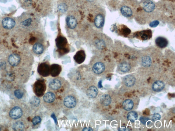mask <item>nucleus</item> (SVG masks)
Instances as JSON below:
<instances>
[{
	"mask_svg": "<svg viewBox=\"0 0 175 131\" xmlns=\"http://www.w3.org/2000/svg\"><path fill=\"white\" fill-rule=\"evenodd\" d=\"M94 76L88 66L82 65L69 74L68 77L72 84L77 89L88 98L94 99L99 93Z\"/></svg>",
	"mask_w": 175,
	"mask_h": 131,
	"instance_id": "obj_1",
	"label": "nucleus"
},
{
	"mask_svg": "<svg viewBox=\"0 0 175 131\" xmlns=\"http://www.w3.org/2000/svg\"><path fill=\"white\" fill-rule=\"evenodd\" d=\"M161 18V14L155 3L145 0L139 5L135 19L141 25H145Z\"/></svg>",
	"mask_w": 175,
	"mask_h": 131,
	"instance_id": "obj_2",
	"label": "nucleus"
},
{
	"mask_svg": "<svg viewBox=\"0 0 175 131\" xmlns=\"http://www.w3.org/2000/svg\"><path fill=\"white\" fill-rule=\"evenodd\" d=\"M42 97V104L46 109L55 112L62 108L61 97L54 92L47 90Z\"/></svg>",
	"mask_w": 175,
	"mask_h": 131,
	"instance_id": "obj_3",
	"label": "nucleus"
},
{
	"mask_svg": "<svg viewBox=\"0 0 175 131\" xmlns=\"http://www.w3.org/2000/svg\"><path fill=\"white\" fill-rule=\"evenodd\" d=\"M71 87L70 83L68 81L63 77L58 76L50 81L47 90L54 92L62 97Z\"/></svg>",
	"mask_w": 175,
	"mask_h": 131,
	"instance_id": "obj_4",
	"label": "nucleus"
},
{
	"mask_svg": "<svg viewBox=\"0 0 175 131\" xmlns=\"http://www.w3.org/2000/svg\"><path fill=\"white\" fill-rule=\"evenodd\" d=\"M62 108L72 111L76 108L79 102V97L75 89L71 87L61 97Z\"/></svg>",
	"mask_w": 175,
	"mask_h": 131,
	"instance_id": "obj_5",
	"label": "nucleus"
},
{
	"mask_svg": "<svg viewBox=\"0 0 175 131\" xmlns=\"http://www.w3.org/2000/svg\"><path fill=\"white\" fill-rule=\"evenodd\" d=\"M139 5L135 0H124L120 8L121 15L129 19L135 18Z\"/></svg>",
	"mask_w": 175,
	"mask_h": 131,
	"instance_id": "obj_6",
	"label": "nucleus"
},
{
	"mask_svg": "<svg viewBox=\"0 0 175 131\" xmlns=\"http://www.w3.org/2000/svg\"><path fill=\"white\" fill-rule=\"evenodd\" d=\"M88 66L95 76H99L103 74L106 68L105 63L96 56L91 58Z\"/></svg>",
	"mask_w": 175,
	"mask_h": 131,
	"instance_id": "obj_7",
	"label": "nucleus"
},
{
	"mask_svg": "<svg viewBox=\"0 0 175 131\" xmlns=\"http://www.w3.org/2000/svg\"><path fill=\"white\" fill-rule=\"evenodd\" d=\"M113 44L110 38L104 35L100 34L94 39V45L98 49L103 50L107 47H113Z\"/></svg>",
	"mask_w": 175,
	"mask_h": 131,
	"instance_id": "obj_8",
	"label": "nucleus"
},
{
	"mask_svg": "<svg viewBox=\"0 0 175 131\" xmlns=\"http://www.w3.org/2000/svg\"><path fill=\"white\" fill-rule=\"evenodd\" d=\"M47 88L45 80L43 78L38 79L33 86V90L36 96L41 98L46 93Z\"/></svg>",
	"mask_w": 175,
	"mask_h": 131,
	"instance_id": "obj_9",
	"label": "nucleus"
},
{
	"mask_svg": "<svg viewBox=\"0 0 175 131\" xmlns=\"http://www.w3.org/2000/svg\"><path fill=\"white\" fill-rule=\"evenodd\" d=\"M56 45L58 48V53L60 55L62 56L69 52L68 41L63 36H58L56 39Z\"/></svg>",
	"mask_w": 175,
	"mask_h": 131,
	"instance_id": "obj_10",
	"label": "nucleus"
},
{
	"mask_svg": "<svg viewBox=\"0 0 175 131\" xmlns=\"http://www.w3.org/2000/svg\"><path fill=\"white\" fill-rule=\"evenodd\" d=\"M50 67L51 65L48 61L41 63L38 66V73L43 77H48L50 76Z\"/></svg>",
	"mask_w": 175,
	"mask_h": 131,
	"instance_id": "obj_11",
	"label": "nucleus"
},
{
	"mask_svg": "<svg viewBox=\"0 0 175 131\" xmlns=\"http://www.w3.org/2000/svg\"><path fill=\"white\" fill-rule=\"evenodd\" d=\"M152 33L151 29L141 30L135 32L133 35V37L141 41H146L151 39Z\"/></svg>",
	"mask_w": 175,
	"mask_h": 131,
	"instance_id": "obj_12",
	"label": "nucleus"
},
{
	"mask_svg": "<svg viewBox=\"0 0 175 131\" xmlns=\"http://www.w3.org/2000/svg\"><path fill=\"white\" fill-rule=\"evenodd\" d=\"M105 15L103 12L96 14L94 19V26L96 28L100 29L103 27L105 23Z\"/></svg>",
	"mask_w": 175,
	"mask_h": 131,
	"instance_id": "obj_13",
	"label": "nucleus"
},
{
	"mask_svg": "<svg viewBox=\"0 0 175 131\" xmlns=\"http://www.w3.org/2000/svg\"><path fill=\"white\" fill-rule=\"evenodd\" d=\"M62 71V67L58 64H53L50 67V75L53 78L59 76Z\"/></svg>",
	"mask_w": 175,
	"mask_h": 131,
	"instance_id": "obj_14",
	"label": "nucleus"
},
{
	"mask_svg": "<svg viewBox=\"0 0 175 131\" xmlns=\"http://www.w3.org/2000/svg\"><path fill=\"white\" fill-rule=\"evenodd\" d=\"M23 115V111L21 109L18 107H13L9 112L10 118L13 119L20 118Z\"/></svg>",
	"mask_w": 175,
	"mask_h": 131,
	"instance_id": "obj_15",
	"label": "nucleus"
},
{
	"mask_svg": "<svg viewBox=\"0 0 175 131\" xmlns=\"http://www.w3.org/2000/svg\"><path fill=\"white\" fill-rule=\"evenodd\" d=\"M66 22L68 27L71 29H75L78 24L76 18L72 15H69L67 16Z\"/></svg>",
	"mask_w": 175,
	"mask_h": 131,
	"instance_id": "obj_16",
	"label": "nucleus"
},
{
	"mask_svg": "<svg viewBox=\"0 0 175 131\" xmlns=\"http://www.w3.org/2000/svg\"><path fill=\"white\" fill-rule=\"evenodd\" d=\"M86 55L85 52L83 50H80L77 51L74 57L75 62L79 64H80L84 62L86 59Z\"/></svg>",
	"mask_w": 175,
	"mask_h": 131,
	"instance_id": "obj_17",
	"label": "nucleus"
},
{
	"mask_svg": "<svg viewBox=\"0 0 175 131\" xmlns=\"http://www.w3.org/2000/svg\"><path fill=\"white\" fill-rule=\"evenodd\" d=\"M117 33L119 35L127 37L131 33V31L128 27L124 25L119 26L116 30Z\"/></svg>",
	"mask_w": 175,
	"mask_h": 131,
	"instance_id": "obj_18",
	"label": "nucleus"
},
{
	"mask_svg": "<svg viewBox=\"0 0 175 131\" xmlns=\"http://www.w3.org/2000/svg\"><path fill=\"white\" fill-rule=\"evenodd\" d=\"M2 26L5 29H12L15 25V22L13 19L7 18L3 19L2 22Z\"/></svg>",
	"mask_w": 175,
	"mask_h": 131,
	"instance_id": "obj_19",
	"label": "nucleus"
},
{
	"mask_svg": "<svg viewBox=\"0 0 175 131\" xmlns=\"http://www.w3.org/2000/svg\"><path fill=\"white\" fill-rule=\"evenodd\" d=\"M152 58L149 55H144L141 58V64L144 67L148 68L152 65Z\"/></svg>",
	"mask_w": 175,
	"mask_h": 131,
	"instance_id": "obj_20",
	"label": "nucleus"
},
{
	"mask_svg": "<svg viewBox=\"0 0 175 131\" xmlns=\"http://www.w3.org/2000/svg\"><path fill=\"white\" fill-rule=\"evenodd\" d=\"M20 57L16 54L11 55L8 58V62L10 65L13 67L18 66L20 63Z\"/></svg>",
	"mask_w": 175,
	"mask_h": 131,
	"instance_id": "obj_21",
	"label": "nucleus"
},
{
	"mask_svg": "<svg viewBox=\"0 0 175 131\" xmlns=\"http://www.w3.org/2000/svg\"><path fill=\"white\" fill-rule=\"evenodd\" d=\"M155 43L159 48H164L168 46V41L166 38L160 36L156 39Z\"/></svg>",
	"mask_w": 175,
	"mask_h": 131,
	"instance_id": "obj_22",
	"label": "nucleus"
},
{
	"mask_svg": "<svg viewBox=\"0 0 175 131\" xmlns=\"http://www.w3.org/2000/svg\"><path fill=\"white\" fill-rule=\"evenodd\" d=\"M33 50L36 55H42L45 51V47L42 43H37L33 46Z\"/></svg>",
	"mask_w": 175,
	"mask_h": 131,
	"instance_id": "obj_23",
	"label": "nucleus"
},
{
	"mask_svg": "<svg viewBox=\"0 0 175 131\" xmlns=\"http://www.w3.org/2000/svg\"><path fill=\"white\" fill-rule=\"evenodd\" d=\"M112 102V99L109 94H104L100 98V104L103 106H107L109 105Z\"/></svg>",
	"mask_w": 175,
	"mask_h": 131,
	"instance_id": "obj_24",
	"label": "nucleus"
},
{
	"mask_svg": "<svg viewBox=\"0 0 175 131\" xmlns=\"http://www.w3.org/2000/svg\"><path fill=\"white\" fill-rule=\"evenodd\" d=\"M124 81L126 86L130 87L135 84V79L132 75H128L124 77Z\"/></svg>",
	"mask_w": 175,
	"mask_h": 131,
	"instance_id": "obj_25",
	"label": "nucleus"
},
{
	"mask_svg": "<svg viewBox=\"0 0 175 131\" xmlns=\"http://www.w3.org/2000/svg\"><path fill=\"white\" fill-rule=\"evenodd\" d=\"M165 88V84L163 82L157 81L155 82L152 86V90L155 91L159 92L162 91Z\"/></svg>",
	"mask_w": 175,
	"mask_h": 131,
	"instance_id": "obj_26",
	"label": "nucleus"
},
{
	"mask_svg": "<svg viewBox=\"0 0 175 131\" xmlns=\"http://www.w3.org/2000/svg\"><path fill=\"white\" fill-rule=\"evenodd\" d=\"M118 68L119 70L124 72L129 71L131 69V66L127 62H123L119 64Z\"/></svg>",
	"mask_w": 175,
	"mask_h": 131,
	"instance_id": "obj_27",
	"label": "nucleus"
},
{
	"mask_svg": "<svg viewBox=\"0 0 175 131\" xmlns=\"http://www.w3.org/2000/svg\"><path fill=\"white\" fill-rule=\"evenodd\" d=\"M134 106V103L132 100L127 99L124 100L123 104V107L124 110L127 111L131 110Z\"/></svg>",
	"mask_w": 175,
	"mask_h": 131,
	"instance_id": "obj_28",
	"label": "nucleus"
},
{
	"mask_svg": "<svg viewBox=\"0 0 175 131\" xmlns=\"http://www.w3.org/2000/svg\"><path fill=\"white\" fill-rule=\"evenodd\" d=\"M127 118L128 120L132 122H134L138 119V114L135 111H131L128 114Z\"/></svg>",
	"mask_w": 175,
	"mask_h": 131,
	"instance_id": "obj_29",
	"label": "nucleus"
},
{
	"mask_svg": "<svg viewBox=\"0 0 175 131\" xmlns=\"http://www.w3.org/2000/svg\"><path fill=\"white\" fill-rule=\"evenodd\" d=\"M12 128L15 131H23L25 129V125L22 122L18 121L13 124Z\"/></svg>",
	"mask_w": 175,
	"mask_h": 131,
	"instance_id": "obj_30",
	"label": "nucleus"
},
{
	"mask_svg": "<svg viewBox=\"0 0 175 131\" xmlns=\"http://www.w3.org/2000/svg\"><path fill=\"white\" fill-rule=\"evenodd\" d=\"M42 118L40 116L37 115L34 116L32 119V122L33 126L39 127L42 122Z\"/></svg>",
	"mask_w": 175,
	"mask_h": 131,
	"instance_id": "obj_31",
	"label": "nucleus"
},
{
	"mask_svg": "<svg viewBox=\"0 0 175 131\" xmlns=\"http://www.w3.org/2000/svg\"><path fill=\"white\" fill-rule=\"evenodd\" d=\"M41 102V100H40L39 97L36 96L33 97L30 101V104L35 107H38L40 105Z\"/></svg>",
	"mask_w": 175,
	"mask_h": 131,
	"instance_id": "obj_32",
	"label": "nucleus"
},
{
	"mask_svg": "<svg viewBox=\"0 0 175 131\" xmlns=\"http://www.w3.org/2000/svg\"><path fill=\"white\" fill-rule=\"evenodd\" d=\"M58 9L60 12L64 13L67 10L68 7L65 4L62 3L58 5Z\"/></svg>",
	"mask_w": 175,
	"mask_h": 131,
	"instance_id": "obj_33",
	"label": "nucleus"
},
{
	"mask_svg": "<svg viewBox=\"0 0 175 131\" xmlns=\"http://www.w3.org/2000/svg\"><path fill=\"white\" fill-rule=\"evenodd\" d=\"M15 95L18 99H21L23 97L24 93L20 90H16L14 92Z\"/></svg>",
	"mask_w": 175,
	"mask_h": 131,
	"instance_id": "obj_34",
	"label": "nucleus"
},
{
	"mask_svg": "<svg viewBox=\"0 0 175 131\" xmlns=\"http://www.w3.org/2000/svg\"><path fill=\"white\" fill-rule=\"evenodd\" d=\"M160 119L161 116L158 113H155L152 117V120L153 122L160 120Z\"/></svg>",
	"mask_w": 175,
	"mask_h": 131,
	"instance_id": "obj_35",
	"label": "nucleus"
},
{
	"mask_svg": "<svg viewBox=\"0 0 175 131\" xmlns=\"http://www.w3.org/2000/svg\"><path fill=\"white\" fill-rule=\"evenodd\" d=\"M149 26L152 28L156 27L159 24V22L158 20L152 21L149 23Z\"/></svg>",
	"mask_w": 175,
	"mask_h": 131,
	"instance_id": "obj_36",
	"label": "nucleus"
},
{
	"mask_svg": "<svg viewBox=\"0 0 175 131\" xmlns=\"http://www.w3.org/2000/svg\"><path fill=\"white\" fill-rule=\"evenodd\" d=\"M32 20L31 18H29L27 19L26 20H25L23 22V24L24 26H29L31 25Z\"/></svg>",
	"mask_w": 175,
	"mask_h": 131,
	"instance_id": "obj_37",
	"label": "nucleus"
},
{
	"mask_svg": "<svg viewBox=\"0 0 175 131\" xmlns=\"http://www.w3.org/2000/svg\"><path fill=\"white\" fill-rule=\"evenodd\" d=\"M149 119L145 117H141L140 118V121L142 124L143 125H145L147 121H149Z\"/></svg>",
	"mask_w": 175,
	"mask_h": 131,
	"instance_id": "obj_38",
	"label": "nucleus"
},
{
	"mask_svg": "<svg viewBox=\"0 0 175 131\" xmlns=\"http://www.w3.org/2000/svg\"><path fill=\"white\" fill-rule=\"evenodd\" d=\"M128 130V129H120L119 130V131H124H124L126 130H126Z\"/></svg>",
	"mask_w": 175,
	"mask_h": 131,
	"instance_id": "obj_39",
	"label": "nucleus"
},
{
	"mask_svg": "<svg viewBox=\"0 0 175 131\" xmlns=\"http://www.w3.org/2000/svg\"><path fill=\"white\" fill-rule=\"evenodd\" d=\"M87 1L89 2H93L95 1V0H87Z\"/></svg>",
	"mask_w": 175,
	"mask_h": 131,
	"instance_id": "obj_40",
	"label": "nucleus"
}]
</instances>
